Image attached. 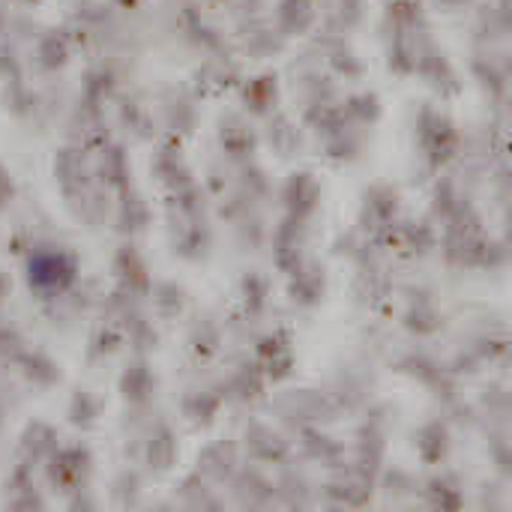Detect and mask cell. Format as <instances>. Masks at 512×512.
Here are the masks:
<instances>
[{"label": "cell", "mask_w": 512, "mask_h": 512, "mask_svg": "<svg viewBox=\"0 0 512 512\" xmlns=\"http://www.w3.org/2000/svg\"><path fill=\"white\" fill-rule=\"evenodd\" d=\"M438 252L453 273H504L510 267V243L486 228L441 234Z\"/></svg>", "instance_id": "1"}, {"label": "cell", "mask_w": 512, "mask_h": 512, "mask_svg": "<svg viewBox=\"0 0 512 512\" xmlns=\"http://www.w3.org/2000/svg\"><path fill=\"white\" fill-rule=\"evenodd\" d=\"M279 204L282 216L315 225L324 213V186L312 171H291L279 186Z\"/></svg>", "instance_id": "12"}, {"label": "cell", "mask_w": 512, "mask_h": 512, "mask_svg": "<svg viewBox=\"0 0 512 512\" xmlns=\"http://www.w3.org/2000/svg\"><path fill=\"white\" fill-rule=\"evenodd\" d=\"M465 348H468L483 366H501V363L510 360L512 339L504 324H492V327L477 330V333L465 342Z\"/></svg>", "instance_id": "41"}, {"label": "cell", "mask_w": 512, "mask_h": 512, "mask_svg": "<svg viewBox=\"0 0 512 512\" xmlns=\"http://www.w3.org/2000/svg\"><path fill=\"white\" fill-rule=\"evenodd\" d=\"M168 246H171V255L183 264L207 261L216 246L210 216H204V219L168 216Z\"/></svg>", "instance_id": "15"}, {"label": "cell", "mask_w": 512, "mask_h": 512, "mask_svg": "<svg viewBox=\"0 0 512 512\" xmlns=\"http://www.w3.org/2000/svg\"><path fill=\"white\" fill-rule=\"evenodd\" d=\"M15 201V177L6 165H0V210H6Z\"/></svg>", "instance_id": "56"}, {"label": "cell", "mask_w": 512, "mask_h": 512, "mask_svg": "<svg viewBox=\"0 0 512 512\" xmlns=\"http://www.w3.org/2000/svg\"><path fill=\"white\" fill-rule=\"evenodd\" d=\"M294 438H297V447H300L303 459H309V462H315V465H321L327 471L342 468L345 459H348L345 444L339 438H333L324 426H306V429L294 432Z\"/></svg>", "instance_id": "34"}, {"label": "cell", "mask_w": 512, "mask_h": 512, "mask_svg": "<svg viewBox=\"0 0 512 512\" xmlns=\"http://www.w3.org/2000/svg\"><path fill=\"white\" fill-rule=\"evenodd\" d=\"M102 414H105V405H102V399H99L93 390H87V387L72 390V396H69V402H66V420H69L75 429H81V432L96 429L99 420H102Z\"/></svg>", "instance_id": "47"}, {"label": "cell", "mask_w": 512, "mask_h": 512, "mask_svg": "<svg viewBox=\"0 0 512 512\" xmlns=\"http://www.w3.org/2000/svg\"><path fill=\"white\" fill-rule=\"evenodd\" d=\"M414 453L426 468H444L453 456V423L447 417H432L414 432Z\"/></svg>", "instance_id": "32"}, {"label": "cell", "mask_w": 512, "mask_h": 512, "mask_svg": "<svg viewBox=\"0 0 512 512\" xmlns=\"http://www.w3.org/2000/svg\"><path fill=\"white\" fill-rule=\"evenodd\" d=\"M162 120L171 138H195L198 126H201V111L195 105L192 96L186 93H174L162 102Z\"/></svg>", "instance_id": "40"}, {"label": "cell", "mask_w": 512, "mask_h": 512, "mask_svg": "<svg viewBox=\"0 0 512 512\" xmlns=\"http://www.w3.org/2000/svg\"><path fill=\"white\" fill-rule=\"evenodd\" d=\"M111 219L117 234H123L126 240H135L141 234L150 231L153 225V207L147 201V195L132 183L120 192H114V207H111Z\"/></svg>", "instance_id": "26"}, {"label": "cell", "mask_w": 512, "mask_h": 512, "mask_svg": "<svg viewBox=\"0 0 512 512\" xmlns=\"http://www.w3.org/2000/svg\"><path fill=\"white\" fill-rule=\"evenodd\" d=\"M117 123H120V132L132 141V144H147L156 138V123H153V114L132 96L120 99L117 105Z\"/></svg>", "instance_id": "45"}, {"label": "cell", "mask_w": 512, "mask_h": 512, "mask_svg": "<svg viewBox=\"0 0 512 512\" xmlns=\"http://www.w3.org/2000/svg\"><path fill=\"white\" fill-rule=\"evenodd\" d=\"M279 105V87L273 75H258L243 87V108L255 117H270Z\"/></svg>", "instance_id": "50"}, {"label": "cell", "mask_w": 512, "mask_h": 512, "mask_svg": "<svg viewBox=\"0 0 512 512\" xmlns=\"http://www.w3.org/2000/svg\"><path fill=\"white\" fill-rule=\"evenodd\" d=\"M81 279V264L75 258V252L54 246V243H33L30 255H27V285L30 291L48 297V300H60L63 294H69Z\"/></svg>", "instance_id": "4"}, {"label": "cell", "mask_w": 512, "mask_h": 512, "mask_svg": "<svg viewBox=\"0 0 512 512\" xmlns=\"http://www.w3.org/2000/svg\"><path fill=\"white\" fill-rule=\"evenodd\" d=\"M378 495H384L390 504H411L420 495V480L399 465H384L378 474Z\"/></svg>", "instance_id": "46"}, {"label": "cell", "mask_w": 512, "mask_h": 512, "mask_svg": "<svg viewBox=\"0 0 512 512\" xmlns=\"http://www.w3.org/2000/svg\"><path fill=\"white\" fill-rule=\"evenodd\" d=\"M150 171H153V177L165 195H177V192L189 189L192 183H198L195 171H192V165L180 147V138H171V135L156 144L153 159H150Z\"/></svg>", "instance_id": "23"}, {"label": "cell", "mask_w": 512, "mask_h": 512, "mask_svg": "<svg viewBox=\"0 0 512 512\" xmlns=\"http://www.w3.org/2000/svg\"><path fill=\"white\" fill-rule=\"evenodd\" d=\"M378 498V483L351 471L348 465L330 471V480L321 486L318 504L333 510H366Z\"/></svg>", "instance_id": "14"}, {"label": "cell", "mask_w": 512, "mask_h": 512, "mask_svg": "<svg viewBox=\"0 0 512 512\" xmlns=\"http://www.w3.org/2000/svg\"><path fill=\"white\" fill-rule=\"evenodd\" d=\"M123 345H126L123 333H120L111 321L102 318V324H96L93 333L87 336V357H90L93 363H105V360H111Z\"/></svg>", "instance_id": "53"}, {"label": "cell", "mask_w": 512, "mask_h": 512, "mask_svg": "<svg viewBox=\"0 0 512 512\" xmlns=\"http://www.w3.org/2000/svg\"><path fill=\"white\" fill-rule=\"evenodd\" d=\"M438 474H432L429 480H420V504L429 510L441 512H462L468 507L465 498V483L459 474L447 471V468H435Z\"/></svg>", "instance_id": "33"}, {"label": "cell", "mask_w": 512, "mask_h": 512, "mask_svg": "<svg viewBox=\"0 0 512 512\" xmlns=\"http://www.w3.org/2000/svg\"><path fill=\"white\" fill-rule=\"evenodd\" d=\"M156 321L162 324H174L189 312V288L177 279H159L153 282L150 294H147Z\"/></svg>", "instance_id": "38"}, {"label": "cell", "mask_w": 512, "mask_h": 512, "mask_svg": "<svg viewBox=\"0 0 512 512\" xmlns=\"http://www.w3.org/2000/svg\"><path fill=\"white\" fill-rule=\"evenodd\" d=\"M60 447V435L54 426L36 420L30 423L24 432H21V441H18V456H21V465L33 468V465H45V459Z\"/></svg>", "instance_id": "44"}, {"label": "cell", "mask_w": 512, "mask_h": 512, "mask_svg": "<svg viewBox=\"0 0 512 512\" xmlns=\"http://www.w3.org/2000/svg\"><path fill=\"white\" fill-rule=\"evenodd\" d=\"M231 501L240 510H276L279 495H276V480L264 474L261 465H240L234 477L228 480Z\"/></svg>", "instance_id": "20"}, {"label": "cell", "mask_w": 512, "mask_h": 512, "mask_svg": "<svg viewBox=\"0 0 512 512\" xmlns=\"http://www.w3.org/2000/svg\"><path fill=\"white\" fill-rule=\"evenodd\" d=\"M261 138L267 141V147H270L279 159H294V156H300V153H303V144H306L303 129H300L291 117H285V114H270Z\"/></svg>", "instance_id": "43"}, {"label": "cell", "mask_w": 512, "mask_h": 512, "mask_svg": "<svg viewBox=\"0 0 512 512\" xmlns=\"http://www.w3.org/2000/svg\"><path fill=\"white\" fill-rule=\"evenodd\" d=\"M234 240L243 252H261L267 246V237H270V225H267V216L264 210H252L246 216H240L234 225Z\"/></svg>", "instance_id": "52"}, {"label": "cell", "mask_w": 512, "mask_h": 512, "mask_svg": "<svg viewBox=\"0 0 512 512\" xmlns=\"http://www.w3.org/2000/svg\"><path fill=\"white\" fill-rule=\"evenodd\" d=\"M234 186H237L240 192H246V195H249L252 201H258V204H267V201L273 198L270 171H267L261 162H255V159L237 165V180H234Z\"/></svg>", "instance_id": "51"}, {"label": "cell", "mask_w": 512, "mask_h": 512, "mask_svg": "<svg viewBox=\"0 0 512 512\" xmlns=\"http://www.w3.org/2000/svg\"><path fill=\"white\" fill-rule=\"evenodd\" d=\"M429 219L441 234L450 231H477L486 228V219L471 195V183L465 177L438 174L429 189Z\"/></svg>", "instance_id": "3"}, {"label": "cell", "mask_w": 512, "mask_h": 512, "mask_svg": "<svg viewBox=\"0 0 512 512\" xmlns=\"http://www.w3.org/2000/svg\"><path fill=\"white\" fill-rule=\"evenodd\" d=\"M111 273H114V288L129 294V297H138V300H147L150 288H153V270H150V261L147 255L132 243H120L114 249V258H111Z\"/></svg>", "instance_id": "22"}, {"label": "cell", "mask_w": 512, "mask_h": 512, "mask_svg": "<svg viewBox=\"0 0 512 512\" xmlns=\"http://www.w3.org/2000/svg\"><path fill=\"white\" fill-rule=\"evenodd\" d=\"M216 144L231 165H243L258 156L261 132L243 114H225L216 123Z\"/></svg>", "instance_id": "24"}, {"label": "cell", "mask_w": 512, "mask_h": 512, "mask_svg": "<svg viewBox=\"0 0 512 512\" xmlns=\"http://www.w3.org/2000/svg\"><path fill=\"white\" fill-rule=\"evenodd\" d=\"M402 216H405L402 192L387 180H375L360 192V207H357V225L354 228L366 240H372L375 246H390Z\"/></svg>", "instance_id": "5"}, {"label": "cell", "mask_w": 512, "mask_h": 512, "mask_svg": "<svg viewBox=\"0 0 512 512\" xmlns=\"http://www.w3.org/2000/svg\"><path fill=\"white\" fill-rule=\"evenodd\" d=\"M414 147L423 165L432 174H441L465 153V132L447 111L435 105H423L414 117Z\"/></svg>", "instance_id": "2"}, {"label": "cell", "mask_w": 512, "mask_h": 512, "mask_svg": "<svg viewBox=\"0 0 512 512\" xmlns=\"http://www.w3.org/2000/svg\"><path fill=\"white\" fill-rule=\"evenodd\" d=\"M9 291H12V285H9V276L0 270V306L6 303V297H9Z\"/></svg>", "instance_id": "58"}, {"label": "cell", "mask_w": 512, "mask_h": 512, "mask_svg": "<svg viewBox=\"0 0 512 512\" xmlns=\"http://www.w3.org/2000/svg\"><path fill=\"white\" fill-rule=\"evenodd\" d=\"M135 459L144 474L150 477H165L177 468L180 462V435L177 429L162 420V417H147L141 423V432L135 438Z\"/></svg>", "instance_id": "9"}, {"label": "cell", "mask_w": 512, "mask_h": 512, "mask_svg": "<svg viewBox=\"0 0 512 512\" xmlns=\"http://www.w3.org/2000/svg\"><path fill=\"white\" fill-rule=\"evenodd\" d=\"M372 390H375V381L360 366L339 369L327 384V393L333 396V402L342 414H360L372 402Z\"/></svg>", "instance_id": "29"}, {"label": "cell", "mask_w": 512, "mask_h": 512, "mask_svg": "<svg viewBox=\"0 0 512 512\" xmlns=\"http://www.w3.org/2000/svg\"><path fill=\"white\" fill-rule=\"evenodd\" d=\"M342 108L363 129H375L381 123V117H384V102H381L378 93H351L342 102Z\"/></svg>", "instance_id": "54"}, {"label": "cell", "mask_w": 512, "mask_h": 512, "mask_svg": "<svg viewBox=\"0 0 512 512\" xmlns=\"http://www.w3.org/2000/svg\"><path fill=\"white\" fill-rule=\"evenodd\" d=\"M240 450L252 465H261V468H279V465L291 462V456H294L291 438L282 429L261 423V420H249L243 426Z\"/></svg>", "instance_id": "13"}, {"label": "cell", "mask_w": 512, "mask_h": 512, "mask_svg": "<svg viewBox=\"0 0 512 512\" xmlns=\"http://www.w3.org/2000/svg\"><path fill=\"white\" fill-rule=\"evenodd\" d=\"M381 246H366L354 261V297L360 306H384L393 297V276L387 264L381 261Z\"/></svg>", "instance_id": "16"}, {"label": "cell", "mask_w": 512, "mask_h": 512, "mask_svg": "<svg viewBox=\"0 0 512 512\" xmlns=\"http://www.w3.org/2000/svg\"><path fill=\"white\" fill-rule=\"evenodd\" d=\"M24 351V339L15 327L9 324H0V363L6 360H15L18 354Z\"/></svg>", "instance_id": "55"}, {"label": "cell", "mask_w": 512, "mask_h": 512, "mask_svg": "<svg viewBox=\"0 0 512 512\" xmlns=\"http://www.w3.org/2000/svg\"><path fill=\"white\" fill-rule=\"evenodd\" d=\"M102 318L111 321L123 339L129 342V348L141 357L153 354L159 348V327L153 321V315L144 309V300L129 297L123 291H108L102 294Z\"/></svg>", "instance_id": "7"}, {"label": "cell", "mask_w": 512, "mask_h": 512, "mask_svg": "<svg viewBox=\"0 0 512 512\" xmlns=\"http://www.w3.org/2000/svg\"><path fill=\"white\" fill-rule=\"evenodd\" d=\"M402 312L399 324L414 339H438L450 327V315L444 312L435 288L429 285H408L402 291Z\"/></svg>", "instance_id": "10"}, {"label": "cell", "mask_w": 512, "mask_h": 512, "mask_svg": "<svg viewBox=\"0 0 512 512\" xmlns=\"http://www.w3.org/2000/svg\"><path fill=\"white\" fill-rule=\"evenodd\" d=\"M186 345H189V354L198 360V363H207L213 357H219V351L225 348V327L222 321L201 309L192 315L189 327H186Z\"/></svg>", "instance_id": "35"}, {"label": "cell", "mask_w": 512, "mask_h": 512, "mask_svg": "<svg viewBox=\"0 0 512 512\" xmlns=\"http://www.w3.org/2000/svg\"><path fill=\"white\" fill-rule=\"evenodd\" d=\"M15 363H18V372H21V378L30 384V387H36V390H54L60 381H63V372H60V363L51 357V354H45V351H30V348H24L18 357H15Z\"/></svg>", "instance_id": "42"}, {"label": "cell", "mask_w": 512, "mask_h": 512, "mask_svg": "<svg viewBox=\"0 0 512 512\" xmlns=\"http://www.w3.org/2000/svg\"><path fill=\"white\" fill-rule=\"evenodd\" d=\"M420 72H423V78H426L441 96H459V90H462L459 75H456V69L447 63L444 54L426 51V54L420 57Z\"/></svg>", "instance_id": "49"}, {"label": "cell", "mask_w": 512, "mask_h": 512, "mask_svg": "<svg viewBox=\"0 0 512 512\" xmlns=\"http://www.w3.org/2000/svg\"><path fill=\"white\" fill-rule=\"evenodd\" d=\"M273 414L291 435L306 426H330L342 417L327 387H294L273 399Z\"/></svg>", "instance_id": "8"}, {"label": "cell", "mask_w": 512, "mask_h": 512, "mask_svg": "<svg viewBox=\"0 0 512 512\" xmlns=\"http://www.w3.org/2000/svg\"><path fill=\"white\" fill-rule=\"evenodd\" d=\"M273 471H276L273 480H276L279 507H285V510H306V507H315L318 504V495H315L312 480L294 462H285V465H279Z\"/></svg>", "instance_id": "36"}, {"label": "cell", "mask_w": 512, "mask_h": 512, "mask_svg": "<svg viewBox=\"0 0 512 512\" xmlns=\"http://www.w3.org/2000/svg\"><path fill=\"white\" fill-rule=\"evenodd\" d=\"M93 471H96V459H93L90 447H84V444L57 447L45 459V477L63 495H72L78 489H90Z\"/></svg>", "instance_id": "11"}, {"label": "cell", "mask_w": 512, "mask_h": 512, "mask_svg": "<svg viewBox=\"0 0 512 512\" xmlns=\"http://www.w3.org/2000/svg\"><path fill=\"white\" fill-rule=\"evenodd\" d=\"M174 507H180V510H225L228 498L219 495V486L204 480L198 471H189L174 489Z\"/></svg>", "instance_id": "37"}, {"label": "cell", "mask_w": 512, "mask_h": 512, "mask_svg": "<svg viewBox=\"0 0 512 512\" xmlns=\"http://www.w3.org/2000/svg\"><path fill=\"white\" fill-rule=\"evenodd\" d=\"M111 507L117 510H135L144 504V474L138 468H123L111 480Z\"/></svg>", "instance_id": "48"}, {"label": "cell", "mask_w": 512, "mask_h": 512, "mask_svg": "<svg viewBox=\"0 0 512 512\" xmlns=\"http://www.w3.org/2000/svg\"><path fill=\"white\" fill-rule=\"evenodd\" d=\"M309 237H312V225H303L297 219L282 216L267 237L273 264L282 276H291L306 258H309Z\"/></svg>", "instance_id": "18"}, {"label": "cell", "mask_w": 512, "mask_h": 512, "mask_svg": "<svg viewBox=\"0 0 512 512\" xmlns=\"http://www.w3.org/2000/svg\"><path fill=\"white\" fill-rule=\"evenodd\" d=\"M117 393L126 405V411H150L159 396V375L153 363L141 354H135L117 375Z\"/></svg>", "instance_id": "21"}, {"label": "cell", "mask_w": 512, "mask_h": 512, "mask_svg": "<svg viewBox=\"0 0 512 512\" xmlns=\"http://www.w3.org/2000/svg\"><path fill=\"white\" fill-rule=\"evenodd\" d=\"M225 393H222V384L213 381V384H195V387H186L183 396H180V417L195 429V432H204V429H213L225 411Z\"/></svg>", "instance_id": "25"}, {"label": "cell", "mask_w": 512, "mask_h": 512, "mask_svg": "<svg viewBox=\"0 0 512 512\" xmlns=\"http://www.w3.org/2000/svg\"><path fill=\"white\" fill-rule=\"evenodd\" d=\"M240 465H243V450H240V441L234 438L210 441L195 456V471L213 486H228V480L234 477Z\"/></svg>", "instance_id": "27"}, {"label": "cell", "mask_w": 512, "mask_h": 512, "mask_svg": "<svg viewBox=\"0 0 512 512\" xmlns=\"http://www.w3.org/2000/svg\"><path fill=\"white\" fill-rule=\"evenodd\" d=\"M225 177H228V174H225L219 165H210V168H207V186H204L207 195H222V192L228 189V180H225Z\"/></svg>", "instance_id": "57"}, {"label": "cell", "mask_w": 512, "mask_h": 512, "mask_svg": "<svg viewBox=\"0 0 512 512\" xmlns=\"http://www.w3.org/2000/svg\"><path fill=\"white\" fill-rule=\"evenodd\" d=\"M237 300H240V315L246 321H258L273 300V282L261 270H246L237 282Z\"/></svg>", "instance_id": "39"}, {"label": "cell", "mask_w": 512, "mask_h": 512, "mask_svg": "<svg viewBox=\"0 0 512 512\" xmlns=\"http://www.w3.org/2000/svg\"><path fill=\"white\" fill-rule=\"evenodd\" d=\"M96 159H93V174H96V183L108 192H120L126 186L135 183V168H132V156L126 150V144L120 141H105L99 144L96 150Z\"/></svg>", "instance_id": "28"}, {"label": "cell", "mask_w": 512, "mask_h": 512, "mask_svg": "<svg viewBox=\"0 0 512 512\" xmlns=\"http://www.w3.org/2000/svg\"><path fill=\"white\" fill-rule=\"evenodd\" d=\"M252 360L261 366V372L267 375L270 384H285L288 378H294L297 372V348H294V336L282 327L267 330L255 339V351Z\"/></svg>", "instance_id": "17"}, {"label": "cell", "mask_w": 512, "mask_h": 512, "mask_svg": "<svg viewBox=\"0 0 512 512\" xmlns=\"http://www.w3.org/2000/svg\"><path fill=\"white\" fill-rule=\"evenodd\" d=\"M288 285H285V294H288V303L300 312H315L327 303V294H330V273H327V264L321 258H306L291 276H285Z\"/></svg>", "instance_id": "19"}, {"label": "cell", "mask_w": 512, "mask_h": 512, "mask_svg": "<svg viewBox=\"0 0 512 512\" xmlns=\"http://www.w3.org/2000/svg\"><path fill=\"white\" fill-rule=\"evenodd\" d=\"M438 243H441V231H438V225L429 216H417V219L402 216V222H399V228H396V234L390 240V246L399 255L414 258V261L435 255Z\"/></svg>", "instance_id": "30"}, {"label": "cell", "mask_w": 512, "mask_h": 512, "mask_svg": "<svg viewBox=\"0 0 512 512\" xmlns=\"http://www.w3.org/2000/svg\"><path fill=\"white\" fill-rule=\"evenodd\" d=\"M393 369L399 375H405L408 381L420 384L435 402H441L444 408L453 405L456 399H462V378L450 369L447 360L435 357L432 351L423 348H405L393 357Z\"/></svg>", "instance_id": "6"}, {"label": "cell", "mask_w": 512, "mask_h": 512, "mask_svg": "<svg viewBox=\"0 0 512 512\" xmlns=\"http://www.w3.org/2000/svg\"><path fill=\"white\" fill-rule=\"evenodd\" d=\"M219 384H222L225 402L231 405H258L267 399V390H270V381L255 360H240L228 372V378H222Z\"/></svg>", "instance_id": "31"}]
</instances>
